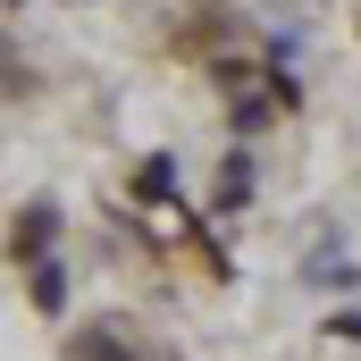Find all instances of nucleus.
<instances>
[{"label":"nucleus","mask_w":361,"mask_h":361,"mask_svg":"<svg viewBox=\"0 0 361 361\" xmlns=\"http://www.w3.org/2000/svg\"><path fill=\"white\" fill-rule=\"evenodd\" d=\"M294 277L311 286V294H361V252L336 235V227H319L311 244H302V261H294Z\"/></svg>","instance_id":"3"},{"label":"nucleus","mask_w":361,"mask_h":361,"mask_svg":"<svg viewBox=\"0 0 361 361\" xmlns=\"http://www.w3.org/2000/svg\"><path fill=\"white\" fill-rule=\"evenodd\" d=\"M25 277V311L34 319H68V302H76V269H68V252H51V261H34V269H17Z\"/></svg>","instance_id":"5"},{"label":"nucleus","mask_w":361,"mask_h":361,"mask_svg":"<svg viewBox=\"0 0 361 361\" xmlns=\"http://www.w3.org/2000/svg\"><path fill=\"white\" fill-rule=\"evenodd\" d=\"M319 336H328V345H353V353H361V294H345V302H328Z\"/></svg>","instance_id":"8"},{"label":"nucleus","mask_w":361,"mask_h":361,"mask_svg":"<svg viewBox=\"0 0 361 361\" xmlns=\"http://www.w3.org/2000/svg\"><path fill=\"white\" fill-rule=\"evenodd\" d=\"M51 252H68V202H59V193H25V202L8 210V227H0V261H8V269H34V261H51Z\"/></svg>","instance_id":"1"},{"label":"nucleus","mask_w":361,"mask_h":361,"mask_svg":"<svg viewBox=\"0 0 361 361\" xmlns=\"http://www.w3.org/2000/svg\"><path fill=\"white\" fill-rule=\"evenodd\" d=\"M219 126H227V143H261V135H277L286 118H277V101L261 85H244V92H227V118H219Z\"/></svg>","instance_id":"7"},{"label":"nucleus","mask_w":361,"mask_h":361,"mask_svg":"<svg viewBox=\"0 0 361 361\" xmlns=\"http://www.w3.org/2000/svg\"><path fill=\"white\" fill-rule=\"evenodd\" d=\"M59 361H143V353H135V328L126 319H92V328H76L59 345Z\"/></svg>","instance_id":"6"},{"label":"nucleus","mask_w":361,"mask_h":361,"mask_svg":"<svg viewBox=\"0 0 361 361\" xmlns=\"http://www.w3.org/2000/svg\"><path fill=\"white\" fill-rule=\"evenodd\" d=\"M261 92L277 101V118H294V109H302V76H294V68H277V59H261Z\"/></svg>","instance_id":"9"},{"label":"nucleus","mask_w":361,"mask_h":361,"mask_svg":"<svg viewBox=\"0 0 361 361\" xmlns=\"http://www.w3.org/2000/svg\"><path fill=\"white\" fill-rule=\"evenodd\" d=\"M0 8H8V17H17V8H34V0H0Z\"/></svg>","instance_id":"10"},{"label":"nucleus","mask_w":361,"mask_h":361,"mask_svg":"<svg viewBox=\"0 0 361 361\" xmlns=\"http://www.w3.org/2000/svg\"><path fill=\"white\" fill-rule=\"evenodd\" d=\"M135 202H143V210H169V219H185V210H193V193H185V160H177V152H143V160H135Z\"/></svg>","instance_id":"4"},{"label":"nucleus","mask_w":361,"mask_h":361,"mask_svg":"<svg viewBox=\"0 0 361 361\" xmlns=\"http://www.w3.org/2000/svg\"><path fill=\"white\" fill-rule=\"evenodd\" d=\"M210 227H235V219H252L261 210V160H252V143H227L219 152V169L202 185V202H193Z\"/></svg>","instance_id":"2"}]
</instances>
